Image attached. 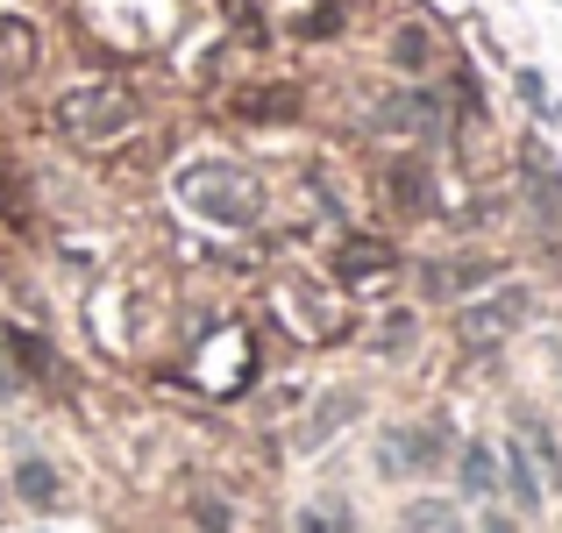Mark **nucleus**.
Masks as SVG:
<instances>
[{
	"label": "nucleus",
	"instance_id": "obj_1",
	"mask_svg": "<svg viewBox=\"0 0 562 533\" xmlns=\"http://www.w3.org/2000/svg\"><path fill=\"white\" fill-rule=\"evenodd\" d=\"M128 128H136V93L128 86H79V93L57 100V136L79 143V150H100Z\"/></svg>",
	"mask_w": 562,
	"mask_h": 533
},
{
	"label": "nucleus",
	"instance_id": "obj_2",
	"mask_svg": "<svg viewBox=\"0 0 562 533\" xmlns=\"http://www.w3.org/2000/svg\"><path fill=\"white\" fill-rule=\"evenodd\" d=\"M527 314H535V292H527V285H506L498 299H477V306H463V314H456V342H463V349H492V342H506Z\"/></svg>",
	"mask_w": 562,
	"mask_h": 533
},
{
	"label": "nucleus",
	"instance_id": "obj_3",
	"mask_svg": "<svg viewBox=\"0 0 562 533\" xmlns=\"http://www.w3.org/2000/svg\"><path fill=\"white\" fill-rule=\"evenodd\" d=\"M186 192H192V206H200V214L235 220V228H243V220L257 214V185H249V178H235L228 165H214V178L192 171V178H186Z\"/></svg>",
	"mask_w": 562,
	"mask_h": 533
},
{
	"label": "nucleus",
	"instance_id": "obj_4",
	"mask_svg": "<svg viewBox=\"0 0 562 533\" xmlns=\"http://www.w3.org/2000/svg\"><path fill=\"white\" fill-rule=\"evenodd\" d=\"M384 57H392L406 79H420V71L435 65V29H427V22H398L392 36H384Z\"/></svg>",
	"mask_w": 562,
	"mask_h": 533
},
{
	"label": "nucleus",
	"instance_id": "obj_5",
	"mask_svg": "<svg viewBox=\"0 0 562 533\" xmlns=\"http://www.w3.org/2000/svg\"><path fill=\"white\" fill-rule=\"evenodd\" d=\"M435 455H441V441H435V434H392V441L378 449V469H392V477H406V469H427Z\"/></svg>",
	"mask_w": 562,
	"mask_h": 533
},
{
	"label": "nucleus",
	"instance_id": "obj_6",
	"mask_svg": "<svg viewBox=\"0 0 562 533\" xmlns=\"http://www.w3.org/2000/svg\"><path fill=\"white\" fill-rule=\"evenodd\" d=\"M384 192H392V200L406 206V214H427V200H435V192H427V165H413V157L384 171Z\"/></svg>",
	"mask_w": 562,
	"mask_h": 533
},
{
	"label": "nucleus",
	"instance_id": "obj_7",
	"mask_svg": "<svg viewBox=\"0 0 562 533\" xmlns=\"http://www.w3.org/2000/svg\"><path fill=\"white\" fill-rule=\"evenodd\" d=\"M36 50H43V36L22 22V14H0V65H36Z\"/></svg>",
	"mask_w": 562,
	"mask_h": 533
},
{
	"label": "nucleus",
	"instance_id": "obj_8",
	"mask_svg": "<svg viewBox=\"0 0 562 533\" xmlns=\"http://www.w3.org/2000/svg\"><path fill=\"white\" fill-rule=\"evenodd\" d=\"M14 491H22L29 506L50 512V506H57V469H50V463H36V455H22V463H14Z\"/></svg>",
	"mask_w": 562,
	"mask_h": 533
},
{
	"label": "nucleus",
	"instance_id": "obj_9",
	"mask_svg": "<svg viewBox=\"0 0 562 533\" xmlns=\"http://www.w3.org/2000/svg\"><path fill=\"white\" fill-rule=\"evenodd\" d=\"M427 292L435 299H449V292H463V285H477V277H492V263H427Z\"/></svg>",
	"mask_w": 562,
	"mask_h": 533
},
{
	"label": "nucleus",
	"instance_id": "obj_10",
	"mask_svg": "<svg viewBox=\"0 0 562 533\" xmlns=\"http://www.w3.org/2000/svg\"><path fill=\"white\" fill-rule=\"evenodd\" d=\"M406 533H463V520L435 498H420V506H406Z\"/></svg>",
	"mask_w": 562,
	"mask_h": 533
},
{
	"label": "nucleus",
	"instance_id": "obj_11",
	"mask_svg": "<svg viewBox=\"0 0 562 533\" xmlns=\"http://www.w3.org/2000/svg\"><path fill=\"white\" fill-rule=\"evenodd\" d=\"M492 484H498L492 449H463V491H470V498H492Z\"/></svg>",
	"mask_w": 562,
	"mask_h": 533
},
{
	"label": "nucleus",
	"instance_id": "obj_12",
	"mask_svg": "<svg viewBox=\"0 0 562 533\" xmlns=\"http://www.w3.org/2000/svg\"><path fill=\"white\" fill-rule=\"evenodd\" d=\"M506 463H513V498H520V506L535 512V506H541V477H535V463H527V449H520V441L506 449Z\"/></svg>",
	"mask_w": 562,
	"mask_h": 533
},
{
	"label": "nucleus",
	"instance_id": "obj_13",
	"mask_svg": "<svg viewBox=\"0 0 562 533\" xmlns=\"http://www.w3.org/2000/svg\"><path fill=\"white\" fill-rule=\"evenodd\" d=\"M527 441H535V463H541V469H549V477H562V449H555V441H549V434H541V427H535V420H527Z\"/></svg>",
	"mask_w": 562,
	"mask_h": 533
},
{
	"label": "nucleus",
	"instance_id": "obj_14",
	"mask_svg": "<svg viewBox=\"0 0 562 533\" xmlns=\"http://www.w3.org/2000/svg\"><path fill=\"white\" fill-rule=\"evenodd\" d=\"M371 263H392V249H371V242L342 249V271H371Z\"/></svg>",
	"mask_w": 562,
	"mask_h": 533
},
{
	"label": "nucleus",
	"instance_id": "obj_15",
	"mask_svg": "<svg viewBox=\"0 0 562 533\" xmlns=\"http://www.w3.org/2000/svg\"><path fill=\"white\" fill-rule=\"evenodd\" d=\"M292 533H335V512H321V506H306L300 520H292Z\"/></svg>",
	"mask_w": 562,
	"mask_h": 533
},
{
	"label": "nucleus",
	"instance_id": "obj_16",
	"mask_svg": "<svg viewBox=\"0 0 562 533\" xmlns=\"http://www.w3.org/2000/svg\"><path fill=\"white\" fill-rule=\"evenodd\" d=\"M520 93H527V100H535V114H555V100H549V86H541V79H535V71H520Z\"/></svg>",
	"mask_w": 562,
	"mask_h": 533
}]
</instances>
